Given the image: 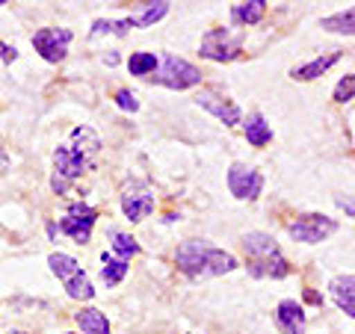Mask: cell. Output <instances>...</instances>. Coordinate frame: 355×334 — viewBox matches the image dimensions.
Here are the masks:
<instances>
[{
	"instance_id": "obj_3",
	"label": "cell",
	"mask_w": 355,
	"mask_h": 334,
	"mask_svg": "<svg viewBox=\"0 0 355 334\" xmlns=\"http://www.w3.org/2000/svg\"><path fill=\"white\" fill-rule=\"evenodd\" d=\"M243 249H246L252 278H287L291 275V263L284 261L279 243H275L270 234H263V231L246 234V237H243Z\"/></svg>"
},
{
	"instance_id": "obj_15",
	"label": "cell",
	"mask_w": 355,
	"mask_h": 334,
	"mask_svg": "<svg viewBox=\"0 0 355 334\" xmlns=\"http://www.w3.org/2000/svg\"><path fill=\"white\" fill-rule=\"evenodd\" d=\"M338 60H340V53H338V51L320 53L317 60H311V62H305V65H296V69L291 71V77H293V80H317V77H323Z\"/></svg>"
},
{
	"instance_id": "obj_19",
	"label": "cell",
	"mask_w": 355,
	"mask_h": 334,
	"mask_svg": "<svg viewBox=\"0 0 355 334\" xmlns=\"http://www.w3.org/2000/svg\"><path fill=\"white\" fill-rule=\"evenodd\" d=\"M243 128H246V139L252 142L254 148H263L266 142L272 139V128L266 125V118H263L261 113H252V116H249V121H246Z\"/></svg>"
},
{
	"instance_id": "obj_20",
	"label": "cell",
	"mask_w": 355,
	"mask_h": 334,
	"mask_svg": "<svg viewBox=\"0 0 355 334\" xmlns=\"http://www.w3.org/2000/svg\"><path fill=\"white\" fill-rule=\"evenodd\" d=\"M104 270H101V278L107 281V287H113V284H119L121 278L128 275V261L125 258H119V254H113V252H104Z\"/></svg>"
},
{
	"instance_id": "obj_1",
	"label": "cell",
	"mask_w": 355,
	"mask_h": 334,
	"mask_svg": "<svg viewBox=\"0 0 355 334\" xmlns=\"http://www.w3.org/2000/svg\"><path fill=\"white\" fill-rule=\"evenodd\" d=\"M98 148H101V139H98L92 128H74L71 137L53 151V177H51L53 193L57 195L69 193L77 177L92 169Z\"/></svg>"
},
{
	"instance_id": "obj_14",
	"label": "cell",
	"mask_w": 355,
	"mask_h": 334,
	"mask_svg": "<svg viewBox=\"0 0 355 334\" xmlns=\"http://www.w3.org/2000/svg\"><path fill=\"white\" fill-rule=\"evenodd\" d=\"M329 290H331L335 305L355 319V275H338L335 281L329 284Z\"/></svg>"
},
{
	"instance_id": "obj_26",
	"label": "cell",
	"mask_w": 355,
	"mask_h": 334,
	"mask_svg": "<svg viewBox=\"0 0 355 334\" xmlns=\"http://www.w3.org/2000/svg\"><path fill=\"white\" fill-rule=\"evenodd\" d=\"M116 104L125 109V113H137V109H139V101H137V95H133L130 89H119V92H116Z\"/></svg>"
},
{
	"instance_id": "obj_13",
	"label": "cell",
	"mask_w": 355,
	"mask_h": 334,
	"mask_svg": "<svg viewBox=\"0 0 355 334\" xmlns=\"http://www.w3.org/2000/svg\"><path fill=\"white\" fill-rule=\"evenodd\" d=\"M275 326H279L282 334H305V326H308L305 308L293 302V299H284V302L275 308Z\"/></svg>"
},
{
	"instance_id": "obj_27",
	"label": "cell",
	"mask_w": 355,
	"mask_h": 334,
	"mask_svg": "<svg viewBox=\"0 0 355 334\" xmlns=\"http://www.w3.org/2000/svg\"><path fill=\"white\" fill-rule=\"evenodd\" d=\"M335 204L343 210V213H349V216L355 219V195H338Z\"/></svg>"
},
{
	"instance_id": "obj_2",
	"label": "cell",
	"mask_w": 355,
	"mask_h": 334,
	"mask_svg": "<svg viewBox=\"0 0 355 334\" xmlns=\"http://www.w3.org/2000/svg\"><path fill=\"white\" fill-rule=\"evenodd\" d=\"M175 263H178V270L190 278H214V275H225L237 270L234 254L210 246L205 240H190L184 246H178Z\"/></svg>"
},
{
	"instance_id": "obj_11",
	"label": "cell",
	"mask_w": 355,
	"mask_h": 334,
	"mask_svg": "<svg viewBox=\"0 0 355 334\" xmlns=\"http://www.w3.org/2000/svg\"><path fill=\"white\" fill-rule=\"evenodd\" d=\"M196 104L202 107V109H207V113H214L219 121H225L228 128H234V125H240V118H243V113H240V107L234 104V101H228L225 95H219V92H214V89H202V92L196 95Z\"/></svg>"
},
{
	"instance_id": "obj_22",
	"label": "cell",
	"mask_w": 355,
	"mask_h": 334,
	"mask_svg": "<svg viewBox=\"0 0 355 334\" xmlns=\"http://www.w3.org/2000/svg\"><path fill=\"white\" fill-rule=\"evenodd\" d=\"M169 6H172V3H166V0H160V3H148L139 15H130V24H133V27H151V24H157V21H160L166 12H169Z\"/></svg>"
},
{
	"instance_id": "obj_24",
	"label": "cell",
	"mask_w": 355,
	"mask_h": 334,
	"mask_svg": "<svg viewBox=\"0 0 355 334\" xmlns=\"http://www.w3.org/2000/svg\"><path fill=\"white\" fill-rule=\"evenodd\" d=\"M133 24H130V18H121V21H95L92 24V39H98V36H104V33H116V36H125V33L130 30Z\"/></svg>"
},
{
	"instance_id": "obj_21",
	"label": "cell",
	"mask_w": 355,
	"mask_h": 334,
	"mask_svg": "<svg viewBox=\"0 0 355 334\" xmlns=\"http://www.w3.org/2000/svg\"><path fill=\"white\" fill-rule=\"evenodd\" d=\"M128 71L133 77H146V74H154L157 71V57L148 51H137V53H130V60H128Z\"/></svg>"
},
{
	"instance_id": "obj_10",
	"label": "cell",
	"mask_w": 355,
	"mask_h": 334,
	"mask_svg": "<svg viewBox=\"0 0 355 334\" xmlns=\"http://www.w3.org/2000/svg\"><path fill=\"white\" fill-rule=\"evenodd\" d=\"M228 189H231V195L240 198V202H254L263 189V175L258 169L243 166V163H234L228 169Z\"/></svg>"
},
{
	"instance_id": "obj_9",
	"label": "cell",
	"mask_w": 355,
	"mask_h": 334,
	"mask_svg": "<svg viewBox=\"0 0 355 334\" xmlns=\"http://www.w3.org/2000/svg\"><path fill=\"white\" fill-rule=\"evenodd\" d=\"M71 36L74 33L65 30V27H44V30H36V36H33V48H36V53H42V60L62 62L65 53H69Z\"/></svg>"
},
{
	"instance_id": "obj_5",
	"label": "cell",
	"mask_w": 355,
	"mask_h": 334,
	"mask_svg": "<svg viewBox=\"0 0 355 334\" xmlns=\"http://www.w3.org/2000/svg\"><path fill=\"white\" fill-rule=\"evenodd\" d=\"M154 83H160V86H166V89H190V86H198L202 83V71L196 69L193 62H187V60H181V57H172V53H166L163 57V65L157 71H154V77H151Z\"/></svg>"
},
{
	"instance_id": "obj_12",
	"label": "cell",
	"mask_w": 355,
	"mask_h": 334,
	"mask_svg": "<svg viewBox=\"0 0 355 334\" xmlns=\"http://www.w3.org/2000/svg\"><path fill=\"white\" fill-rule=\"evenodd\" d=\"M121 213L130 222H142L148 213H154V195L146 186H128L121 193Z\"/></svg>"
},
{
	"instance_id": "obj_28",
	"label": "cell",
	"mask_w": 355,
	"mask_h": 334,
	"mask_svg": "<svg viewBox=\"0 0 355 334\" xmlns=\"http://www.w3.org/2000/svg\"><path fill=\"white\" fill-rule=\"evenodd\" d=\"M15 57H18V51L9 48L6 42H0V60H3V62H15Z\"/></svg>"
},
{
	"instance_id": "obj_17",
	"label": "cell",
	"mask_w": 355,
	"mask_h": 334,
	"mask_svg": "<svg viewBox=\"0 0 355 334\" xmlns=\"http://www.w3.org/2000/svg\"><path fill=\"white\" fill-rule=\"evenodd\" d=\"M263 12H266L263 0H246V3H234V6H231V21H234V24L249 27V24H258V21L263 18Z\"/></svg>"
},
{
	"instance_id": "obj_7",
	"label": "cell",
	"mask_w": 355,
	"mask_h": 334,
	"mask_svg": "<svg viewBox=\"0 0 355 334\" xmlns=\"http://www.w3.org/2000/svg\"><path fill=\"white\" fill-rule=\"evenodd\" d=\"M335 231H338V222L323 216V213H305V216H299L296 222L287 225V234H291L296 243H308V246H314V243H323Z\"/></svg>"
},
{
	"instance_id": "obj_4",
	"label": "cell",
	"mask_w": 355,
	"mask_h": 334,
	"mask_svg": "<svg viewBox=\"0 0 355 334\" xmlns=\"http://www.w3.org/2000/svg\"><path fill=\"white\" fill-rule=\"evenodd\" d=\"M48 266L51 272L60 278V281L65 284V293H69L71 299H80V302H89V299L95 296V287L92 281H89V275L83 272V266L77 263L71 254H62V252H53L48 258Z\"/></svg>"
},
{
	"instance_id": "obj_16",
	"label": "cell",
	"mask_w": 355,
	"mask_h": 334,
	"mask_svg": "<svg viewBox=\"0 0 355 334\" xmlns=\"http://www.w3.org/2000/svg\"><path fill=\"white\" fill-rule=\"evenodd\" d=\"M320 27L329 30V33H338V36H355V6L320 18Z\"/></svg>"
},
{
	"instance_id": "obj_6",
	"label": "cell",
	"mask_w": 355,
	"mask_h": 334,
	"mask_svg": "<svg viewBox=\"0 0 355 334\" xmlns=\"http://www.w3.org/2000/svg\"><path fill=\"white\" fill-rule=\"evenodd\" d=\"M243 48V36L234 30H225V27H219V30H210L207 36L202 39V57L205 60H214V62H231V60H237V53Z\"/></svg>"
},
{
	"instance_id": "obj_8",
	"label": "cell",
	"mask_w": 355,
	"mask_h": 334,
	"mask_svg": "<svg viewBox=\"0 0 355 334\" xmlns=\"http://www.w3.org/2000/svg\"><path fill=\"white\" fill-rule=\"evenodd\" d=\"M95 219H98V210L86 202H74L69 207V213L60 219V231L69 234V237L77 243V246H83L92 237V228H95Z\"/></svg>"
},
{
	"instance_id": "obj_18",
	"label": "cell",
	"mask_w": 355,
	"mask_h": 334,
	"mask_svg": "<svg viewBox=\"0 0 355 334\" xmlns=\"http://www.w3.org/2000/svg\"><path fill=\"white\" fill-rule=\"evenodd\" d=\"M74 322L80 326L83 334H110V322H107V317L101 314V310H95V308L77 310V314H74Z\"/></svg>"
},
{
	"instance_id": "obj_25",
	"label": "cell",
	"mask_w": 355,
	"mask_h": 334,
	"mask_svg": "<svg viewBox=\"0 0 355 334\" xmlns=\"http://www.w3.org/2000/svg\"><path fill=\"white\" fill-rule=\"evenodd\" d=\"M352 98H355V74H347L335 86V101L338 104H347V101H352Z\"/></svg>"
},
{
	"instance_id": "obj_29",
	"label": "cell",
	"mask_w": 355,
	"mask_h": 334,
	"mask_svg": "<svg viewBox=\"0 0 355 334\" xmlns=\"http://www.w3.org/2000/svg\"><path fill=\"white\" fill-rule=\"evenodd\" d=\"M6 169V151H3V142H0V172Z\"/></svg>"
},
{
	"instance_id": "obj_23",
	"label": "cell",
	"mask_w": 355,
	"mask_h": 334,
	"mask_svg": "<svg viewBox=\"0 0 355 334\" xmlns=\"http://www.w3.org/2000/svg\"><path fill=\"white\" fill-rule=\"evenodd\" d=\"M110 240H113V254H119V258H125V261L139 252V243L125 231H110Z\"/></svg>"
}]
</instances>
